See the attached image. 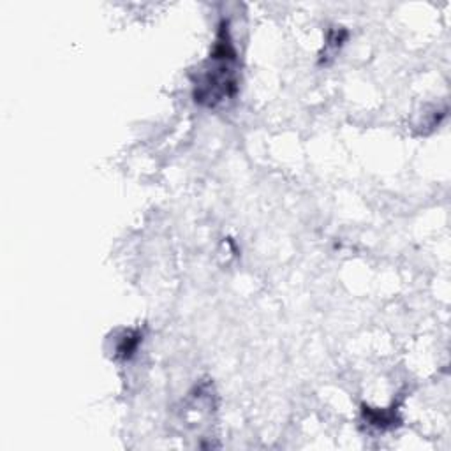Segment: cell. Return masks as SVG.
Listing matches in <instances>:
<instances>
[{"mask_svg": "<svg viewBox=\"0 0 451 451\" xmlns=\"http://www.w3.org/2000/svg\"><path fill=\"white\" fill-rule=\"evenodd\" d=\"M363 418L365 422L370 426H375V429H391V426L397 425L401 419H398L397 412L388 411V409H372V408H363Z\"/></svg>", "mask_w": 451, "mask_h": 451, "instance_id": "3957f363", "label": "cell"}, {"mask_svg": "<svg viewBox=\"0 0 451 451\" xmlns=\"http://www.w3.org/2000/svg\"><path fill=\"white\" fill-rule=\"evenodd\" d=\"M347 39V32L344 29H331L330 34H328V43H326V50L324 53L326 55H333L337 53L338 48L342 46L344 41Z\"/></svg>", "mask_w": 451, "mask_h": 451, "instance_id": "277c9868", "label": "cell"}, {"mask_svg": "<svg viewBox=\"0 0 451 451\" xmlns=\"http://www.w3.org/2000/svg\"><path fill=\"white\" fill-rule=\"evenodd\" d=\"M240 71L238 53L230 36V27L222 22L210 57L197 71L194 81V99L208 108H217L238 94Z\"/></svg>", "mask_w": 451, "mask_h": 451, "instance_id": "6da1fadb", "label": "cell"}, {"mask_svg": "<svg viewBox=\"0 0 451 451\" xmlns=\"http://www.w3.org/2000/svg\"><path fill=\"white\" fill-rule=\"evenodd\" d=\"M141 342V331L139 330H124L115 342V358L118 360H131L138 351Z\"/></svg>", "mask_w": 451, "mask_h": 451, "instance_id": "7a4b0ae2", "label": "cell"}]
</instances>
